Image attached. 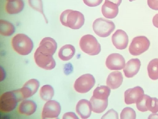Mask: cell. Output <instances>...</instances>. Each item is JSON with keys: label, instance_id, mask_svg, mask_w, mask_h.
Segmentation results:
<instances>
[{"label": "cell", "instance_id": "6da1fadb", "mask_svg": "<svg viewBox=\"0 0 158 119\" xmlns=\"http://www.w3.org/2000/svg\"><path fill=\"white\" fill-rule=\"evenodd\" d=\"M60 19L63 25L73 29H80L85 22L82 13L78 11L70 9L63 11L60 15Z\"/></svg>", "mask_w": 158, "mask_h": 119}, {"label": "cell", "instance_id": "52a82bcc", "mask_svg": "<svg viewBox=\"0 0 158 119\" xmlns=\"http://www.w3.org/2000/svg\"><path fill=\"white\" fill-rule=\"evenodd\" d=\"M95 82V79L93 75L86 74L82 75L76 80L73 86L77 92L85 93L91 89Z\"/></svg>", "mask_w": 158, "mask_h": 119}, {"label": "cell", "instance_id": "e0dca14e", "mask_svg": "<svg viewBox=\"0 0 158 119\" xmlns=\"http://www.w3.org/2000/svg\"><path fill=\"white\" fill-rule=\"evenodd\" d=\"M123 80V77L121 72H113L110 73L107 78L106 85L111 89H116L121 85Z\"/></svg>", "mask_w": 158, "mask_h": 119}, {"label": "cell", "instance_id": "d590c367", "mask_svg": "<svg viewBox=\"0 0 158 119\" xmlns=\"http://www.w3.org/2000/svg\"><path fill=\"white\" fill-rule=\"evenodd\" d=\"M148 119H158V114L156 113H152L148 117Z\"/></svg>", "mask_w": 158, "mask_h": 119}, {"label": "cell", "instance_id": "e575fe53", "mask_svg": "<svg viewBox=\"0 0 158 119\" xmlns=\"http://www.w3.org/2000/svg\"><path fill=\"white\" fill-rule=\"evenodd\" d=\"M152 21L153 25L158 28V13L154 16Z\"/></svg>", "mask_w": 158, "mask_h": 119}, {"label": "cell", "instance_id": "ffe728a7", "mask_svg": "<svg viewBox=\"0 0 158 119\" xmlns=\"http://www.w3.org/2000/svg\"><path fill=\"white\" fill-rule=\"evenodd\" d=\"M75 53V47L71 44H66L62 46L59 50L58 57L61 60L64 61H68L70 60Z\"/></svg>", "mask_w": 158, "mask_h": 119}, {"label": "cell", "instance_id": "cb8c5ba5", "mask_svg": "<svg viewBox=\"0 0 158 119\" xmlns=\"http://www.w3.org/2000/svg\"><path fill=\"white\" fill-rule=\"evenodd\" d=\"M147 71L149 77L152 80L158 79V58L152 60L147 66Z\"/></svg>", "mask_w": 158, "mask_h": 119}, {"label": "cell", "instance_id": "3957f363", "mask_svg": "<svg viewBox=\"0 0 158 119\" xmlns=\"http://www.w3.org/2000/svg\"><path fill=\"white\" fill-rule=\"evenodd\" d=\"M81 49L84 52L91 55L98 54L101 51V45L93 35L88 34L84 35L79 41Z\"/></svg>", "mask_w": 158, "mask_h": 119}, {"label": "cell", "instance_id": "d6986e66", "mask_svg": "<svg viewBox=\"0 0 158 119\" xmlns=\"http://www.w3.org/2000/svg\"><path fill=\"white\" fill-rule=\"evenodd\" d=\"M24 7V3L23 0H13L6 3L5 10L9 14H17L22 11Z\"/></svg>", "mask_w": 158, "mask_h": 119}, {"label": "cell", "instance_id": "d6a6232c", "mask_svg": "<svg viewBox=\"0 0 158 119\" xmlns=\"http://www.w3.org/2000/svg\"><path fill=\"white\" fill-rule=\"evenodd\" d=\"M147 4L152 9L158 10V0H147Z\"/></svg>", "mask_w": 158, "mask_h": 119}, {"label": "cell", "instance_id": "d4e9b609", "mask_svg": "<svg viewBox=\"0 0 158 119\" xmlns=\"http://www.w3.org/2000/svg\"><path fill=\"white\" fill-rule=\"evenodd\" d=\"M15 31V27L12 23L5 20H0V33L1 35L9 36L12 34Z\"/></svg>", "mask_w": 158, "mask_h": 119}, {"label": "cell", "instance_id": "484cf974", "mask_svg": "<svg viewBox=\"0 0 158 119\" xmlns=\"http://www.w3.org/2000/svg\"><path fill=\"white\" fill-rule=\"evenodd\" d=\"M54 95L53 87L50 85H46L43 86L40 90V96L43 100L48 101L51 99Z\"/></svg>", "mask_w": 158, "mask_h": 119}, {"label": "cell", "instance_id": "f546056e", "mask_svg": "<svg viewBox=\"0 0 158 119\" xmlns=\"http://www.w3.org/2000/svg\"><path fill=\"white\" fill-rule=\"evenodd\" d=\"M149 96L144 94L141 99L136 104L137 109L142 112L148 111L147 107V101Z\"/></svg>", "mask_w": 158, "mask_h": 119}, {"label": "cell", "instance_id": "ba28073f", "mask_svg": "<svg viewBox=\"0 0 158 119\" xmlns=\"http://www.w3.org/2000/svg\"><path fill=\"white\" fill-rule=\"evenodd\" d=\"M53 55L41 52L36 50L34 55L36 64L40 68L47 70H51L56 66Z\"/></svg>", "mask_w": 158, "mask_h": 119}, {"label": "cell", "instance_id": "f1b7e54d", "mask_svg": "<svg viewBox=\"0 0 158 119\" xmlns=\"http://www.w3.org/2000/svg\"><path fill=\"white\" fill-rule=\"evenodd\" d=\"M136 117L135 111L130 107H126L122 110L120 114L121 119H135Z\"/></svg>", "mask_w": 158, "mask_h": 119}, {"label": "cell", "instance_id": "8992f818", "mask_svg": "<svg viewBox=\"0 0 158 119\" xmlns=\"http://www.w3.org/2000/svg\"><path fill=\"white\" fill-rule=\"evenodd\" d=\"M150 44L149 40L146 37H136L132 39L129 46V51L131 55H138L147 51Z\"/></svg>", "mask_w": 158, "mask_h": 119}, {"label": "cell", "instance_id": "4316f807", "mask_svg": "<svg viewBox=\"0 0 158 119\" xmlns=\"http://www.w3.org/2000/svg\"><path fill=\"white\" fill-rule=\"evenodd\" d=\"M28 3L29 6L31 8L41 13L43 15L45 22L48 23V20L44 13L42 0H28Z\"/></svg>", "mask_w": 158, "mask_h": 119}, {"label": "cell", "instance_id": "7402d4cb", "mask_svg": "<svg viewBox=\"0 0 158 119\" xmlns=\"http://www.w3.org/2000/svg\"><path fill=\"white\" fill-rule=\"evenodd\" d=\"M39 46L49 51L53 55L57 49V44L53 38L47 37L41 40Z\"/></svg>", "mask_w": 158, "mask_h": 119}, {"label": "cell", "instance_id": "ac0fdd59", "mask_svg": "<svg viewBox=\"0 0 158 119\" xmlns=\"http://www.w3.org/2000/svg\"><path fill=\"white\" fill-rule=\"evenodd\" d=\"M36 107V105L33 101L25 100L22 101L19 105L18 111L21 114L30 116L35 112Z\"/></svg>", "mask_w": 158, "mask_h": 119}, {"label": "cell", "instance_id": "603a6c76", "mask_svg": "<svg viewBox=\"0 0 158 119\" xmlns=\"http://www.w3.org/2000/svg\"><path fill=\"white\" fill-rule=\"evenodd\" d=\"M110 92L111 90L108 86H101L97 87L94 89L92 96L98 99H107Z\"/></svg>", "mask_w": 158, "mask_h": 119}, {"label": "cell", "instance_id": "277c9868", "mask_svg": "<svg viewBox=\"0 0 158 119\" xmlns=\"http://www.w3.org/2000/svg\"><path fill=\"white\" fill-rule=\"evenodd\" d=\"M115 26L114 23L102 18L96 19L93 24V29L95 33L101 37H106L114 31Z\"/></svg>", "mask_w": 158, "mask_h": 119}, {"label": "cell", "instance_id": "30bf717a", "mask_svg": "<svg viewBox=\"0 0 158 119\" xmlns=\"http://www.w3.org/2000/svg\"><path fill=\"white\" fill-rule=\"evenodd\" d=\"M106 65L110 70H121L125 65V61L123 57L118 53H112L107 57Z\"/></svg>", "mask_w": 158, "mask_h": 119}, {"label": "cell", "instance_id": "836d02e7", "mask_svg": "<svg viewBox=\"0 0 158 119\" xmlns=\"http://www.w3.org/2000/svg\"><path fill=\"white\" fill-rule=\"evenodd\" d=\"M63 119H79L74 112H69L65 113L63 116Z\"/></svg>", "mask_w": 158, "mask_h": 119}, {"label": "cell", "instance_id": "7a4b0ae2", "mask_svg": "<svg viewBox=\"0 0 158 119\" xmlns=\"http://www.w3.org/2000/svg\"><path fill=\"white\" fill-rule=\"evenodd\" d=\"M11 44L14 50L19 54L26 55L32 50L33 45L31 40L23 33L17 34L12 38Z\"/></svg>", "mask_w": 158, "mask_h": 119}, {"label": "cell", "instance_id": "44dd1931", "mask_svg": "<svg viewBox=\"0 0 158 119\" xmlns=\"http://www.w3.org/2000/svg\"><path fill=\"white\" fill-rule=\"evenodd\" d=\"M92 110L94 112L101 113L104 111L108 106V99H96L92 96L89 101Z\"/></svg>", "mask_w": 158, "mask_h": 119}, {"label": "cell", "instance_id": "4dcf8cb0", "mask_svg": "<svg viewBox=\"0 0 158 119\" xmlns=\"http://www.w3.org/2000/svg\"><path fill=\"white\" fill-rule=\"evenodd\" d=\"M101 119H118V113L113 109L109 110L102 117Z\"/></svg>", "mask_w": 158, "mask_h": 119}, {"label": "cell", "instance_id": "7c38bea8", "mask_svg": "<svg viewBox=\"0 0 158 119\" xmlns=\"http://www.w3.org/2000/svg\"><path fill=\"white\" fill-rule=\"evenodd\" d=\"M112 42L117 49L123 50L127 46L129 40L127 35L122 29H117L112 35Z\"/></svg>", "mask_w": 158, "mask_h": 119}, {"label": "cell", "instance_id": "4fadbf2b", "mask_svg": "<svg viewBox=\"0 0 158 119\" xmlns=\"http://www.w3.org/2000/svg\"><path fill=\"white\" fill-rule=\"evenodd\" d=\"M39 82L37 80L31 79L27 82L22 88L19 89L23 99L31 97L37 91Z\"/></svg>", "mask_w": 158, "mask_h": 119}, {"label": "cell", "instance_id": "9a60e30c", "mask_svg": "<svg viewBox=\"0 0 158 119\" xmlns=\"http://www.w3.org/2000/svg\"><path fill=\"white\" fill-rule=\"evenodd\" d=\"M76 110L81 118H88L91 115L92 110L90 101L85 99L80 100L76 105Z\"/></svg>", "mask_w": 158, "mask_h": 119}, {"label": "cell", "instance_id": "1f68e13d", "mask_svg": "<svg viewBox=\"0 0 158 119\" xmlns=\"http://www.w3.org/2000/svg\"><path fill=\"white\" fill-rule=\"evenodd\" d=\"M84 3L90 7H95L100 5L103 0H83Z\"/></svg>", "mask_w": 158, "mask_h": 119}, {"label": "cell", "instance_id": "f35d334b", "mask_svg": "<svg viewBox=\"0 0 158 119\" xmlns=\"http://www.w3.org/2000/svg\"><path fill=\"white\" fill-rule=\"evenodd\" d=\"M7 0V1H12V0Z\"/></svg>", "mask_w": 158, "mask_h": 119}, {"label": "cell", "instance_id": "8fae6325", "mask_svg": "<svg viewBox=\"0 0 158 119\" xmlns=\"http://www.w3.org/2000/svg\"><path fill=\"white\" fill-rule=\"evenodd\" d=\"M143 89L139 86L127 90L124 92V101L127 104H136L144 95Z\"/></svg>", "mask_w": 158, "mask_h": 119}, {"label": "cell", "instance_id": "5bb4252c", "mask_svg": "<svg viewBox=\"0 0 158 119\" xmlns=\"http://www.w3.org/2000/svg\"><path fill=\"white\" fill-rule=\"evenodd\" d=\"M141 65L138 58L132 59L125 64L123 69L125 76L127 78L133 77L138 72Z\"/></svg>", "mask_w": 158, "mask_h": 119}, {"label": "cell", "instance_id": "2e32d148", "mask_svg": "<svg viewBox=\"0 0 158 119\" xmlns=\"http://www.w3.org/2000/svg\"><path fill=\"white\" fill-rule=\"evenodd\" d=\"M118 6L109 1H105L101 8L102 13L104 17L108 19H113L118 13Z\"/></svg>", "mask_w": 158, "mask_h": 119}, {"label": "cell", "instance_id": "5b68a950", "mask_svg": "<svg viewBox=\"0 0 158 119\" xmlns=\"http://www.w3.org/2000/svg\"><path fill=\"white\" fill-rule=\"evenodd\" d=\"M19 101L14 90L5 92L0 97V110L3 112H10L15 109Z\"/></svg>", "mask_w": 158, "mask_h": 119}, {"label": "cell", "instance_id": "74e56055", "mask_svg": "<svg viewBox=\"0 0 158 119\" xmlns=\"http://www.w3.org/2000/svg\"><path fill=\"white\" fill-rule=\"evenodd\" d=\"M129 0L130 2H131L133 1H134V0Z\"/></svg>", "mask_w": 158, "mask_h": 119}, {"label": "cell", "instance_id": "8d00e7d4", "mask_svg": "<svg viewBox=\"0 0 158 119\" xmlns=\"http://www.w3.org/2000/svg\"><path fill=\"white\" fill-rule=\"evenodd\" d=\"M105 1H109L113 3H114L118 6H119L121 3L122 0H105Z\"/></svg>", "mask_w": 158, "mask_h": 119}, {"label": "cell", "instance_id": "9c48e42d", "mask_svg": "<svg viewBox=\"0 0 158 119\" xmlns=\"http://www.w3.org/2000/svg\"><path fill=\"white\" fill-rule=\"evenodd\" d=\"M60 104L54 100H49L44 104L42 112V118H57L61 111Z\"/></svg>", "mask_w": 158, "mask_h": 119}, {"label": "cell", "instance_id": "83f0119b", "mask_svg": "<svg viewBox=\"0 0 158 119\" xmlns=\"http://www.w3.org/2000/svg\"><path fill=\"white\" fill-rule=\"evenodd\" d=\"M148 110L152 113H157L158 112V99L149 96L147 101Z\"/></svg>", "mask_w": 158, "mask_h": 119}]
</instances>
